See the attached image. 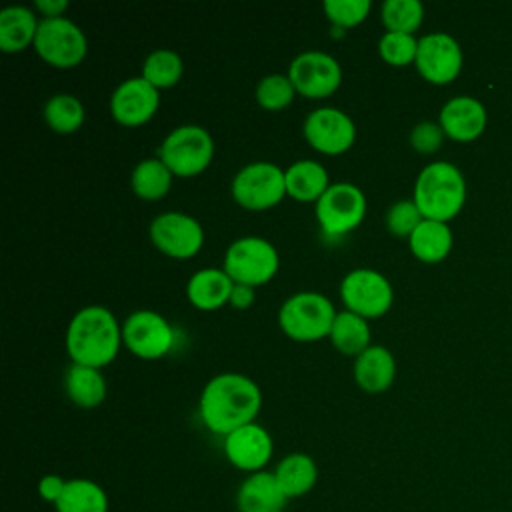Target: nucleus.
I'll use <instances>...</instances> for the list:
<instances>
[{
	"label": "nucleus",
	"instance_id": "obj_1",
	"mask_svg": "<svg viewBox=\"0 0 512 512\" xmlns=\"http://www.w3.org/2000/svg\"><path fill=\"white\" fill-rule=\"evenodd\" d=\"M260 408V386L238 372H224L210 378L202 388L198 402L202 424L222 438L250 422H256Z\"/></svg>",
	"mask_w": 512,
	"mask_h": 512
},
{
	"label": "nucleus",
	"instance_id": "obj_2",
	"mask_svg": "<svg viewBox=\"0 0 512 512\" xmlns=\"http://www.w3.org/2000/svg\"><path fill=\"white\" fill-rule=\"evenodd\" d=\"M64 342L74 364L100 370L116 358L122 346V326L108 308L90 304L72 316Z\"/></svg>",
	"mask_w": 512,
	"mask_h": 512
},
{
	"label": "nucleus",
	"instance_id": "obj_3",
	"mask_svg": "<svg viewBox=\"0 0 512 512\" xmlns=\"http://www.w3.org/2000/svg\"><path fill=\"white\" fill-rule=\"evenodd\" d=\"M412 200L426 220H452L466 200L462 172L450 162H432L424 166L416 178Z\"/></svg>",
	"mask_w": 512,
	"mask_h": 512
},
{
	"label": "nucleus",
	"instance_id": "obj_4",
	"mask_svg": "<svg viewBox=\"0 0 512 512\" xmlns=\"http://www.w3.org/2000/svg\"><path fill=\"white\" fill-rule=\"evenodd\" d=\"M336 310L330 298L320 292H296L278 310L280 330L296 342H316L328 338Z\"/></svg>",
	"mask_w": 512,
	"mask_h": 512
},
{
	"label": "nucleus",
	"instance_id": "obj_5",
	"mask_svg": "<svg viewBox=\"0 0 512 512\" xmlns=\"http://www.w3.org/2000/svg\"><path fill=\"white\" fill-rule=\"evenodd\" d=\"M158 158L174 176L192 178L210 166L214 158V140L206 128L198 124H182L162 140Z\"/></svg>",
	"mask_w": 512,
	"mask_h": 512
},
{
	"label": "nucleus",
	"instance_id": "obj_6",
	"mask_svg": "<svg viewBox=\"0 0 512 512\" xmlns=\"http://www.w3.org/2000/svg\"><path fill=\"white\" fill-rule=\"evenodd\" d=\"M222 268L236 284L258 288L276 276L280 268V256L272 242L266 238L242 236L228 246Z\"/></svg>",
	"mask_w": 512,
	"mask_h": 512
},
{
	"label": "nucleus",
	"instance_id": "obj_7",
	"mask_svg": "<svg viewBox=\"0 0 512 512\" xmlns=\"http://www.w3.org/2000/svg\"><path fill=\"white\" fill-rule=\"evenodd\" d=\"M230 192L234 202L244 210H270L286 196L284 170L266 160L246 164L234 174Z\"/></svg>",
	"mask_w": 512,
	"mask_h": 512
},
{
	"label": "nucleus",
	"instance_id": "obj_8",
	"mask_svg": "<svg viewBox=\"0 0 512 512\" xmlns=\"http://www.w3.org/2000/svg\"><path fill=\"white\" fill-rule=\"evenodd\" d=\"M366 206V196L356 184L336 182L314 204V214L326 236L340 238L362 224Z\"/></svg>",
	"mask_w": 512,
	"mask_h": 512
},
{
	"label": "nucleus",
	"instance_id": "obj_9",
	"mask_svg": "<svg viewBox=\"0 0 512 512\" xmlns=\"http://www.w3.org/2000/svg\"><path fill=\"white\" fill-rule=\"evenodd\" d=\"M34 50L46 64L68 70L82 64L88 52V40L82 28L66 16L42 18L34 40Z\"/></svg>",
	"mask_w": 512,
	"mask_h": 512
},
{
	"label": "nucleus",
	"instance_id": "obj_10",
	"mask_svg": "<svg viewBox=\"0 0 512 512\" xmlns=\"http://www.w3.org/2000/svg\"><path fill=\"white\" fill-rule=\"evenodd\" d=\"M340 298L346 310L372 320L384 316L392 302L394 290L384 274L374 268H354L340 282Z\"/></svg>",
	"mask_w": 512,
	"mask_h": 512
},
{
	"label": "nucleus",
	"instance_id": "obj_11",
	"mask_svg": "<svg viewBox=\"0 0 512 512\" xmlns=\"http://www.w3.org/2000/svg\"><path fill=\"white\" fill-rule=\"evenodd\" d=\"M288 78L292 80L296 94L310 100H322L340 88L342 68L334 56L320 50H306L290 62Z\"/></svg>",
	"mask_w": 512,
	"mask_h": 512
},
{
	"label": "nucleus",
	"instance_id": "obj_12",
	"mask_svg": "<svg viewBox=\"0 0 512 512\" xmlns=\"http://www.w3.org/2000/svg\"><path fill=\"white\" fill-rule=\"evenodd\" d=\"M122 344L140 360H158L174 344V330L154 310H136L122 324Z\"/></svg>",
	"mask_w": 512,
	"mask_h": 512
},
{
	"label": "nucleus",
	"instance_id": "obj_13",
	"mask_svg": "<svg viewBox=\"0 0 512 512\" xmlns=\"http://www.w3.org/2000/svg\"><path fill=\"white\" fill-rule=\"evenodd\" d=\"M152 244L174 260L196 256L204 244L202 224L184 212H162L150 222Z\"/></svg>",
	"mask_w": 512,
	"mask_h": 512
},
{
	"label": "nucleus",
	"instance_id": "obj_14",
	"mask_svg": "<svg viewBox=\"0 0 512 512\" xmlns=\"http://www.w3.org/2000/svg\"><path fill=\"white\" fill-rule=\"evenodd\" d=\"M306 142L320 154L338 156L352 148L356 140L354 120L340 108L322 106L312 110L302 126Z\"/></svg>",
	"mask_w": 512,
	"mask_h": 512
},
{
	"label": "nucleus",
	"instance_id": "obj_15",
	"mask_svg": "<svg viewBox=\"0 0 512 512\" xmlns=\"http://www.w3.org/2000/svg\"><path fill=\"white\" fill-rule=\"evenodd\" d=\"M414 66L430 84H448L460 74L462 50L450 34L432 32L418 40Z\"/></svg>",
	"mask_w": 512,
	"mask_h": 512
},
{
	"label": "nucleus",
	"instance_id": "obj_16",
	"mask_svg": "<svg viewBox=\"0 0 512 512\" xmlns=\"http://www.w3.org/2000/svg\"><path fill=\"white\" fill-rule=\"evenodd\" d=\"M160 106V92L142 76H134L116 86L110 96L112 118L128 128L146 124Z\"/></svg>",
	"mask_w": 512,
	"mask_h": 512
},
{
	"label": "nucleus",
	"instance_id": "obj_17",
	"mask_svg": "<svg viewBox=\"0 0 512 512\" xmlns=\"http://www.w3.org/2000/svg\"><path fill=\"white\" fill-rule=\"evenodd\" d=\"M274 452V442L270 432L256 424L250 422L228 436H224V454L228 462L248 474L260 472L266 468Z\"/></svg>",
	"mask_w": 512,
	"mask_h": 512
},
{
	"label": "nucleus",
	"instance_id": "obj_18",
	"mask_svg": "<svg viewBox=\"0 0 512 512\" xmlns=\"http://www.w3.org/2000/svg\"><path fill=\"white\" fill-rule=\"evenodd\" d=\"M438 124L448 138L456 142H470L484 132L486 110L472 96H456L442 106Z\"/></svg>",
	"mask_w": 512,
	"mask_h": 512
},
{
	"label": "nucleus",
	"instance_id": "obj_19",
	"mask_svg": "<svg viewBox=\"0 0 512 512\" xmlns=\"http://www.w3.org/2000/svg\"><path fill=\"white\" fill-rule=\"evenodd\" d=\"M286 502L274 472L268 470L248 474L236 490L238 512H282Z\"/></svg>",
	"mask_w": 512,
	"mask_h": 512
},
{
	"label": "nucleus",
	"instance_id": "obj_20",
	"mask_svg": "<svg viewBox=\"0 0 512 512\" xmlns=\"http://www.w3.org/2000/svg\"><path fill=\"white\" fill-rule=\"evenodd\" d=\"M356 384L368 394L386 392L396 376V360L384 346L372 344L354 358L352 368Z\"/></svg>",
	"mask_w": 512,
	"mask_h": 512
},
{
	"label": "nucleus",
	"instance_id": "obj_21",
	"mask_svg": "<svg viewBox=\"0 0 512 512\" xmlns=\"http://www.w3.org/2000/svg\"><path fill=\"white\" fill-rule=\"evenodd\" d=\"M232 288L234 280L226 274L224 268H200L188 278L186 298L194 308L202 312H214L228 304Z\"/></svg>",
	"mask_w": 512,
	"mask_h": 512
},
{
	"label": "nucleus",
	"instance_id": "obj_22",
	"mask_svg": "<svg viewBox=\"0 0 512 512\" xmlns=\"http://www.w3.org/2000/svg\"><path fill=\"white\" fill-rule=\"evenodd\" d=\"M274 478L288 500L308 494L318 482V466L310 454L292 452L272 470Z\"/></svg>",
	"mask_w": 512,
	"mask_h": 512
},
{
	"label": "nucleus",
	"instance_id": "obj_23",
	"mask_svg": "<svg viewBox=\"0 0 512 512\" xmlns=\"http://www.w3.org/2000/svg\"><path fill=\"white\" fill-rule=\"evenodd\" d=\"M40 20L26 6H8L0 12V50L18 54L34 46Z\"/></svg>",
	"mask_w": 512,
	"mask_h": 512
},
{
	"label": "nucleus",
	"instance_id": "obj_24",
	"mask_svg": "<svg viewBox=\"0 0 512 512\" xmlns=\"http://www.w3.org/2000/svg\"><path fill=\"white\" fill-rule=\"evenodd\" d=\"M286 196L298 202H318L328 190V172L316 160H296L284 170Z\"/></svg>",
	"mask_w": 512,
	"mask_h": 512
},
{
	"label": "nucleus",
	"instance_id": "obj_25",
	"mask_svg": "<svg viewBox=\"0 0 512 512\" xmlns=\"http://www.w3.org/2000/svg\"><path fill=\"white\" fill-rule=\"evenodd\" d=\"M64 388L72 404L84 410L100 406L106 398V380L102 372L92 366L72 362L64 374Z\"/></svg>",
	"mask_w": 512,
	"mask_h": 512
},
{
	"label": "nucleus",
	"instance_id": "obj_26",
	"mask_svg": "<svg viewBox=\"0 0 512 512\" xmlns=\"http://www.w3.org/2000/svg\"><path fill=\"white\" fill-rule=\"evenodd\" d=\"M410 252L426 264H436L444 260L452 248V232L446 222L422 220L418 228L408 238Z\"/></svg>",
	"mask_w": 512,
	"mask_h": 512
},
{
	"label": "nucleus",
	"instance_id": "obj_27",
	"mask_svg": "<svg viewBox=\"0 0 512 512\" xmlns=\"http://www.w3.org/2000/svg\"><path fill=\"white\" fill-rule=\"evenodd\" d=\"M328 338L340 354L354 358L362 354L368 346H372L368 320L350 310H342L336 314Z\"/></svg>",
	"mask_w": 512,
	"mask_h": 512
},
{
	"label": "nucleus",
	"instance_id": "obj_28",
	"mask_svg": "<svg viewBox=\"0 0 512 512\" xmlns=\"http://www.w3.org/2000/svg\"><path fill=\"white\" fill-rule=\"evenodd\" d=\"M172 180L174 174L160 158H144L134 166L130 186L140 200L156 202L170 192Z\"/></svg>",
	"mask_w": 512,
	"mask_h": 512
},
{
	"label": "nucleus",
	"instance_id": "obj_29",
	"mask_svg": "<svg viewBox=\"0 0 512 512\" xmlns=\"http://www.w3.org/2000/svg\"><path fill=\"white\" fill-rule=\"evenodd\" d=\"M54 508L56 512H108V494L90 478H72Z\"/></svg>",
	"mask_w": 512,
	"mask_h": 512
},
{
	"label": "nucleus",
	"instance_id": "obj_30",
	"mask_svg": "<svg viewBox=\"0 0 512 512\" xmlns=\"http://www.w3.org/2000/svg\"><path fill=\"white\" fill-rule=\"evenodd\" d=\"M182 74H184V62L180 54L168 48H158L144 58L140 76L160 92L176 86Z\"/></svg>",
	"mask_w": 512,
	"mask_h": 512
},
{
	"label": "nucleus",
	"instance_id": "obj_31",
	"mask_svg": "<svg viewBox=\"0 0 512 512\" xmlns=\"http://www.w3.org/2000/svg\"><path fill=\"white\" fill-rule=\"evenodd\" d=\"M84 104L72 94H54L44 104V120L56 134H74L84 124Z\"/></svg>",
	"mask_w": 512,
	"mask_h": 512
},
{
	"label": "nucleus",
	"instance_id": "obj_32",
	"mask_svg": "<svg viewBox=\"0 0 512 512\" xmlns=\"http://www.w3.org/2000/svg\"><path fill=\"white\" fill-rule=\"evenodd\" d=\"M380 20L386 32L414 36L424 20V6L418 0H386L380 8Z\"/></svg>",
	"mask_w": 512,
	"mask_h": 512
},
{
	"label": "nucleus",
	"instance_id": "obj_33",
	"mask_svg": "<svg viewBox=\"0 0 512 512\" xmlns=\"http://www.w3.org/2000/svg\"><path fill=\"white\" fill-rule=\"evenodd\" d=\"M294 96H296V88L292 80L288 78V74H278V72L266 74L264 78H260L254 90V98L258 106L270 112L284 110L286 106L292 104Z\"/></svg>",
	"mask_w": 512,
	"mask_h": 512
},
{
	"label": "nucleus",
	"instance_id": "obj_34",
	"mask_svg": "<svg viewBox=\"0 0 512 512\" xmlns=\"http://www.w3.org/2000/svg\"><path fill=\"white\" fill-rule=\"evenodd\" d=\"M418 52V40L412 34L384 32L378 40V54L390 66H408L414 64Z\"/></svg>",
	"mask_w": 512,
	"mask_h": 512
},
{
	"label": "nucleus",
	"instance_id": "obj_35",
	"mask_svg": "<svg viewBox=\"0 0 512 512\" xmlns=\"http://www.w3.org/2000/svg\"><path fill=\"white\" fill-rule=\"evenodd\" d=\"M370 0H326L324 14L334 28L346 30L362 24L370 14Z\"/></svg>",
	"mask_w": 512,
	"mask_h": 512
},
{
	"label": "nucleus",
	"instance_id": "obj_36",
	"mask_svg": "<svg viewBox=\"0 0 512 512\" xmlns=\"http://www.w3.org/2000/svg\"><path fill=\"white\" fill-rule=\"evenodd\" d=\"M424 220L414 200H398L386 212V228L396 238H410V234Z\"/></svg>",
	"mask_w": 512,
	"mask_h": 512
},
{
	"label": "nucleus",
	"instance_id": "obj_37",
	"mask_svg": "<svg viewBox=\"0 0 512 512\" xmlns=\"http://www.w3.org/2000/svg\"><path fill=\"white\" fill-rule=\"evenodd\" d=\"M444 130L440 124L424 120L418 122L410 132V146L420 154H432L436 152L444 142Z\"/></svg>",
	"mask_w": 512,
	"mask_h": 512
},
{
	"label": "nucleus",
	"instance_id": "obj_38",
	"mask_svg": "<svg viewBox=\"0 0 512 512\" xmlns=\"http://www.w3.org/2000/svg\"><path fill=\"white\" fill-rule=\"evenodd\" d=\"M66 482L60 474H46L40 478L38 482V494L44 502H50V504H56L66 488Z\"/></svg>",
	"mask_w": 512,
	"mask_h": 512
},
{
	"label": "nucleus",
	"instance_id": "obj_39",
	"mask_svg": "<svg viewBox=\"0 0 512 512\" xmlns=\"http://www.w3.org/2000/svg\"><path fill=\"white\" fill-rule=\"evenodd\" d=\"M256 302V288L254 286H248V284H236L234 282V288L230 292V300L228 304L236 310H246L250 308L252 304Z\"/></svg>",
	"mask_w": 512,
	"mask_h": 512
},
{
	"label": "nucleus",
	"instance_id": "obj_40",
	"mask_svg": "<svg viewBox=\"0 0 512 512\" xmlns=\"http://www.w3.org/2000/svg\"><path fill=\"white\" fill-rule=\"evenodd\" d=\"M34 8L42 14V18H60L68 8V2L66 0H36Z\"/></svg>",
	"mask_w": 512,
	"mask_h": 512
}]
</instances>
